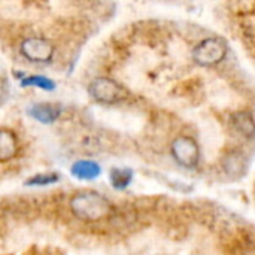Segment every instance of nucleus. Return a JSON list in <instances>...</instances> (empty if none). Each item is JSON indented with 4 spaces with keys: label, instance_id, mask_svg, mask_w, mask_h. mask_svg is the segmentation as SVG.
Returning a JSON list of instances; mask_svg holds the SVG:
<instances>
[{
    "label": "nucleus",
    "instance_id": "f8f14e48",
    "mask_svg": "<svg viewBox=\"0 0 255 255\" xmlns=\"http://www.w3.org/2000/svg\"><path fill=\"white\" fill-rule=\"evenodd\" d=\"M21 85L22 87H36V88H42L46 91H52L55 88L54 81H51L46 76H40V75L25 76L24 79H21Z\"/></svg>",
    "mask_w": 255,
    "mask_h": 255
},
{
    "label": "nucleus",
    "instance_id": "ddd939ff",
    "mask_svg": "<svg viewBox=\"0 0 255 255\" xmlns=\"http://www.w3.org/2000/svg\"><path fill=\"white\" fill-rule=\"evenodd\" d=\"M60 176L55 173H42V175H34L25 181V185L28 187H43V185H51L58 182Z\"/></svg>",
    "mask_w": 255,
    "mask_h": 255
},
{
    "label": "nucleus",
    "instance_id": "423d86ee",
    "mask_svg": "<svg viewBox=\"0 0 255 255\" xmlns=\"http://www.w3.org/2000/svg\"><path fill=\"white\" fill-rule=\"evenodd\" d=\"M221 167L230 179L239 181L247 175V172L250 169V158L244 151L233 149L223 157Z\"/></svg>",
    "mask_w": 255,
    "mask_h": 255
},
{
    "label": "nucleus",
    "instance_id": "f257e3e1",
    "mask_svg": "<svg viewBox=\"0 0 255 255\" xmlns=\"http://www.w3.org/2000/svg\"><path fill=\"white\" fill-rule=\"evenodd\" d=\"M69 206L73 217L84 223H96L105 220L114 212V206L109 199L94 190L76 193L70 199Z\"/></svg>",
    "mask_w": 255,
    "mask_h": 255
},
{
    "label": "nucleus",
    "instance_id": "4468645a",
    "mask_svg": "<svg viewBox=\"0 0 255 255\" xmlns=\"http://www.w3.org/2000/svg\"><path fill=\"white\" fill-rule=\"evenodd\" d=\"M6 93H7V81L3 76H0V99H3Z\"/></svg>",
    "mask_w": 255,
    "mask_h": 255
},
{
    "label": "nucleus",
    "instance_id": "0eeeda50",
    "mask_svg": "<svg viewBox=\"0 0 255 255\" xmlns=\"http://www.w3.org/2000/svg\"><path fill=\"white\" fill-rule=\"evenodd\" d=\"M25 112L30 118H33L34 121H37L40 124H52L60 118L63 109L58 105L43 102V103H33V105L27 106Z\"/></svg>",
    "mask_w": 255,
    "mask_h": 255
},
{
    "label": "nucleus",
    "instance_id": "1a4fd4ad",
    "mask_svg": "<svg viewBox=\"0 0 255 255\" xmlns=\"http://www.w3.org/2000/svg\"><path fill=\"white\" fill-rule=\"evenodd\" d=\"M232 127L247 139L254 137V118L251 111H238L230 117Z\"/></svg>",
    "mask_w": 255,
    "mask_h": 255
},
{
    "label": "nucleus",
    "instance_id": "20e7f679",
    "mask_svg": "<svg viewBox=\"0 0 255 255\" xmlns=\"http://www.w3.org/2000/svg\"><path fill=\"white\" fill-rule=\"evenodd\" d=\"M170 154L173 160L185 169H196L200 163L199 143L190 136H178L173 139L170 145Z\"/></svg>",
    "mask_w": 255,
    "mask_h": 255
},
{
    "label": "nucleus",
    "instance_id": "9b49d317",
    "mask_svg": "<svg viewBox=\"0 0 255 255\" xmlns=\"http://www.w3.org/2000/svg\"><path fill=\"white\" fill-rule=\"evenodd\" d=\"M109 181H111V185L115 190L123 191L131 184L133 170L128 169V167H112L111 172H109Z\"/></svg>",
    "mask_w": 255,
    "mask_h": 255
},
{
    "label": "nucleus",
    "instance_id": "9d476101",
    "mask_svg": "<svg viewBox=\"0 0 255 255\" xmlns=\"http://www.w3.org/2000/svg\"><path fill=\"white\" fill-rule=\"evenodd\" d=\"M18 152V137L12 130H0V161L12 160Z\"/></svg>",
    "mask_w": 255,
    "mask_h": 255
},
{
    "label": "nucleus",
    "instance_id": "6e6552de",
    "mask_svg": "<svg viewBox=\"0 0 255 255\" xmlns=\"http://www.w3.org/2000/svg\"><path fill=\"white\" fill-rule=\"evenodd\" d=\"M70 173L79 181H94L100 176L102 167L93 160H78L72 164Z\"/></svg>",
    "mask_w": 255,
    "mask_h": 255
},
{
    "label": "nucleus",
    "instance_id": "39448f33",
    "mask_svg": "<svg viewBox=\"0 0 255 255\" xmlns=\"http://www.w3.org/2000/svg\"><path fill=\"white\" fill-rule=\"evenodd\" d=\"M19 52L31 63H49L54 57V45L45 37L33 36L21 42Z\"/></svg>",
    "mask_w": 255,
    "mask_h": 255
},
{
    "label": "nucleus",
    "instance_id": "f03ea898",
    "mask_svg": "<svg viewBox=\"0 0 255 255\" xmlns=\"http://www.w3.org/2000/svg\"><path fill=\"white\" fill-rule=\"evenodd\" d=\"M229 52V45L223 37H206L202 42H199L191 57L196 64L202 67H212L220 64Z\"/></svg>",
    "mask_w": 255,
    "mask_h": 255
},
{
    "label": "nucleus",
    "instance_id": "7ed1b4c3",
    "mask_svg": "<svg viewBox=\"0 0 255 255\" xmlns=\"http://www.w3.org/2000/svg\"><path fill=\"white\" fill-rule=\"evenodd\" d=\"M88 94L102 105H115L127 97V90L112 78L99 76L88 85Z\"/></svg>",
    "mask_w": 255,
    "mask_h": 255
}]
</instances>
